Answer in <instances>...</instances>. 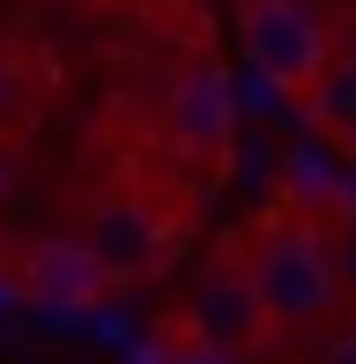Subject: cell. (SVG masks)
Here are the masks:
<instances>
[{"mask_svg": "<svg viewBox=\"0 0 356 364\" xmlns=\"http://www.w3.org/2000/svg\"><path fill=\"white\" fill-rule=\"evenodd\" d=\"M193 223H201V186L186 171L156 164H111L104 178L74 208V238L96 253V268L111 275V290L164 283L186 253Z\"/></svg>", "mask_w": 356, "mask_h": 364, "instance_id": "1", "label": "cell"}, {"mask_svg": "<svg viewBox=\"0 0 356 364\" xmlns=\"http://www.w3.org/2000/svg\"><path fill=\"white\" fill-rule=\"evenodd\" d=\"M223 260L238 268L252 312H260L267 342H297L334 327V312L349 305V275L334 238L319 230L304 208H260L245 230L223 238Z\"/></svg>", "mask_w": 356, "mask_h": 364, "instance_id": "2", "label": "cell"}, {"mask_svg": "<svg viewBox=\"0 0 356 364\" xmlns=\"http://www.w3.org/2000/svg\"><path fill=\"white\" fill-rule=\"evenodd\" d=\"M230 141H238V105H230L223 68L216 60L178 68L164 82V105H156V156L208 193L223 171H230Z\"/></svg>", "mask_w": 356, "mask_h": 364, "instance_id": "3", "label": "cell"}, {"mask_svg": "<svg viewBox=\"0 0 356 364\" xmlns=\"http://www.w3.org/2000/svg\"><path fill=\"white\" fill-rule=\"evenodd\" d=\"M238 45L252 75L297 105L334 60V23L319 15V0H238Z\"/></svg>", "mask_w": 356, "mask_h": 364, "instance_id": "4", "label": "cell"}, {"mask_svg": "<svg viewBox=\"0 0 356 364\" xmlns=\"http://www.w3.org/2000/svg\"><path fill=\"white\" fill-rule=\"evenodd\" d=\"M15 290L30 297L38 312H60V320H74V312H96L111 290V275L96 268V253L74 230H52V238H38L23 260H15Z\"/></svg>", "mask_w": 356, "mask_h": 364, "instance_id": "5", "label": "cell"}, {"mask_svg": "<svg viewBox=\"0 0 356 364\" xmlns=\"http://www.w3.org/2000/svg\"><path fill=\"white\" fill-rule=\"evenodd\" d=\"M297 112L334 156H356V45H334V60L319 68L312 90L297 97Z\"/></svg>", "mask_w": 356, "mask_h": 364, "instance_id": "6", "label": "cell"}, {"mask_svg": "<svg viewBox=\"0 0 356 364\" xmlns=\"http://www.w3.org/2000/svg\"><path fill=\"white\" fill-rule=\"evenodd\" d=\"M141 364H252V350L230 342V335H216V327H201L186 305H171L164 320H156V342H149Z\"/></svg>", "mask_w": 356, "mask_h": 364, "instance_id": "7", "label": "cell"}, {"mask_svg": "<svg viewBox=\"0 0 356 364\" xmlns=\"http://www.w3.org/2000/svg\"><path fill=\"white\" fill-rule=\"evenodd\" d=\"M319 364H356V327H342V335L319 350Z\"/></svg>", "mask_w": 356, "mask_h": 364, "instance_id": "8", "label": "cell"}, {"mask_svg": "<svg viewBox=\"0 0 356 364\" xmlns=\"http://www.w3.org/2000/svg\"><path fill=\"white\" fill-rule=\"evenodd\" d=\"M15 105H23V90H15V68H8V60H0V127L15 119Z\"/></svg>", "mask_w": 356, "mask_h": 364, "instance_id": "9", "label": "cell"}]
</instances>
